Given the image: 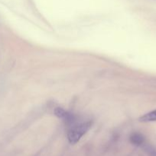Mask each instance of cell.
Returning <instances> with one entry per match:
<instances>
[{
  "label": "cell",
  "instance_id": "cell-1",
  "mask_svg": "<svg viewBox=\"0 0 156 156\" xmlns=\"http://www.w3.org/2000/svg\"><path fill=\"white\" fill-rule=\"evenodd\" d=\"M92 122L90 120H75L70 125V128L67 132V140L71 145H74L80 141L83 136L87 133L90 129Z\"/></svg>",
  "mask_w": 156,
  "mask_h": 156
},
{
  "label": "cell",
  "instance_id": "cell-2",
  "mask_svg": "<svg viewBox=\"0 0 156 156\" xmlns=\"http://www.w3.org/2000/svg\"><path fill=\"white\" fill-rule=\"evenodd\" d=\"M54 114L56 117L63 120L64 122H66V123H67L69 125L73 123L76 120V117H74L73 114H70V112L65 111L64 108H60V107H58V108H55Z\"/></svg>",
  "mask_w": 156,
  "mask_h": 156
},
{
  "label": "cell",
  "instance_id": "cell-3",
  "mask_svg": "<svg viewBox=\"0 0 156 156\" xmlns=\"http://www.w3.org/2000/svg\"><path fill=\"white\" fill-rule=\"evenodd\" d=\"M129 140L130 142H131L132 144L139 146H141V145L144 143V141H145V138H144V136L141 133H132L131 136H130Z\"/></svg>",
  "mask_w": 156,
  "mask_h": 156
},
{
  "label": "cell",
  "instance_id": "cell-4",
  "mask_svg": "<svg viewBox=\"0 0 156 156\" xmlns=\"http://www.w3.org/2000/svg\"><path fill=\"white\" fill-rule=\"evenodd\" d=\"M139 120V121L143 122V123L156 121V110H154V111H150V112L144 114V115L142 116Z\"/></svg>",
  "mask_w": 156,
  "mask_h": 156
}]
</instances>
